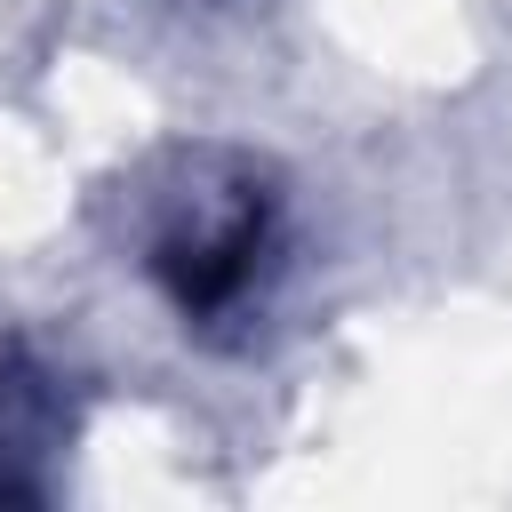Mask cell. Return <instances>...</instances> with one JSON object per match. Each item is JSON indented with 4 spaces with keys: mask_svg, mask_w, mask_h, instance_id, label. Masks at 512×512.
Listing matches in <instances>:
<instances>
[{
    "mask_svg": "<svg viewBox=\"0 0 512 512\" xmlns=\"http://www.w3.org/2000/svg\"><path fill=\"white\" fill-rule=\"evenodd\" d=\"M264 256H272V200L240 192L224 208H184L160 232L152 272L184 320H224L264 296Z\"/></svg>",
    "mask_w": 512,
    "mask_h": 512,
    "instance_id": "1",
    "label": "cell"
}]
</instances>
